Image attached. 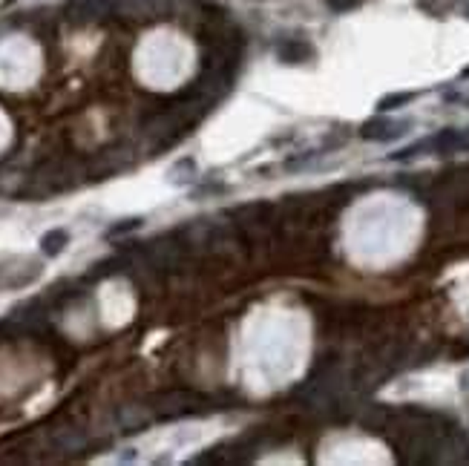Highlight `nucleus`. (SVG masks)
I'll return each instance as SVG.
<instances>
[{
	"instance_id": "1",
	"label": "nucleus",
	"mask_w": 469,
	"mask_h": 466,
	"mask_svg": "<svg viewBox=\"0 0 469 466\" xmlns=\"http://www.w3.org/2000/svg\"><path fill=\"white\" fill-rule=\"evenodd\" d=\"M409 127H412V121H398V119H371L360 127V139L366 141H395L400 139V135L409 132Z\"/></svg>"
},
{
	"instance_id": "2",
	"label": "nucleus",
	"mask_w": 469,
	"mask_h": 466,
	"mask_svg": "<svg viewBox=\"0 0 469 466\" xmlns=\"http://www.w3.org/2000/svg\"><path fill=\"white\" fill-rule=\"evenodd\" d=\"M159 406H155V412H159V417H182V415H196L199 412V397H193V395H185V392H173V395H162L159 400H155Z\"/></svg>"
},
{
	"instance_id": "3",
	"label": "nucleus",
	"mask_w": 469,
	"mask_h": 466,
	"mask_svg": "<svg viewBox=\"0 0 469 466\" xmlns=\"http://www.w3.org/2000/svg\"><path fill=\"white\" fill-rule=\"evenodd\" d=\"M426 147L441 153V155H446V153H463V150H469V130L446 127L438 135H432V139H426Z\"/></svg>"
},
{
	"instance_id": "4",
	"label": "nucleus",
	"mask_w": 469,
	"mask_h": 466,
	"mask_svg": "<svg viewBox=\"0 0 469 466\" xmlns=\"http://www.w3.org/2000/svg\"><path fill=\"white\" fill-rule=\"evenodd\" d=\"M112 0H72L67 6V15L72 24H92V21H101V17L110 12Z\"/></svg>"
},
{
	"instance_id": "5",
	"label": "nucleus",
	"mask_w": 469,
	"mask_h": 466,
	"mask_svg": "<svg viewBox=\"0 0 469 466\" xmlns=\"http://www.w3.org/2000/svg\"><path fill=\"white\" fill-rule=\"evenodd\" d=\"M277 55H280V61L285 64H305L314 58V49H311L308 41H300V37H291V41H282L277 46Z\"/></svg>"
},
{
	"instance_id": "6",
	"label": "nucleus",
	"mask_w": 469,
	"mask_h": 466,
	"mask_svg": "<svg viewBox=\"0 0 469 466\" xmlns=\"http://www.w3.org/2000/svg\"><path fill=\"white\" fill-rule=\"evenodd\" d=\"M69 245V233L64 227H52L46 230L44 236H41V250H44V257H61L64 250Z\"/></svg>"
},
{
	"instance_id": "7",
	"label": "nucleus",
	"mask_w": 469,
	"mask_h": 466,
	"mask_svg": "<svg viewBox=\"0 0 469 466\" xmlns=\"http://www.w3.org/2000/svg\"><path fill=\"white\" fill-rule=\"evenodd\" d=\"M409 101H415V92H392V95H383V98L377 101V110L380 112H389V110H398Z\"/></svg>"
},
{
	"instance_id": "8",
	"label": "nucleus",
	"mask_w": 469,
	"mask_h": 466,
	"mask_svg": "<svg viewBox=\"0 0 469 466\" xmlns=\"http://www.w3.org/2000/svg\"><path fill=\"white\" fill-rule=\"evenodd\" d=\"M170 176H173L176 184H187V182H193V176H196V164H193L190 159H182L170 170Z\"/></svg>"
},
{
	"instance_id": "9",
	"label": "nucleus",
	"mask_w": 469,
	"mask_h": 466,
	"mask_svg": "<svg viewBox=\"0 0 469 466\" xmlns=\"http://www.w3.org/2000/svg\"><path fill=\"white\" fill-rule=\"evenodd\" d=\"M142 222H144V219H139V216H133V219H121L119 225H112V227L107 230V236L112 239V236H121V233H130V230H139V227H142Z\"/></svg>"
},
{
	"instance_id": "10",
	"label": "nucleus",
	"mask_w": 469,
	"mask_h": 466,
	"mask_svg": "<svg viewBox=\"0 0 469 466\" xmlns=\"http://www.w3.org/2000/svg\"><path fill=\"white\" fill-rule=\"evenodd\" d=\"M357 6H363V0H328V9L337 12V15L351 12V9H357Z\"/></svg>"
},
{
	"instance_id": "11",
	"label": "nucleus",
	"mask_w": 469,
	"mask_h": 466,
	"mask_svg": "<svg viewBox=\"0 0 469 466\" xmlns=\"http://www.w3.org/2000/svg\"><path fill=\"white\" fill-rule=\"evenodd\" d=\"M461 75H463V78H469V67H466V69H463V72H461Z\"/></svg>"
},
{
	"instance_id": "12",
	"label": "nucleus",
	"mask_w": 469,
	"mask_h": 466,
	"mask_svg": "<svg viewBox=\"0 0 469 466\" xmlns=\"http://www.w3.org/2000/svg\"><path fill=\"white\" fill-rule=\"evenodd\" d=\"M463 15H466V21H469V6H466V12H463Z\"/></svg>"
}]
</instances>
